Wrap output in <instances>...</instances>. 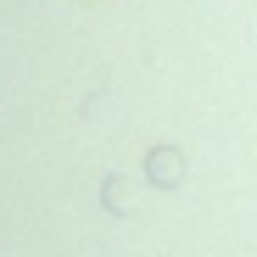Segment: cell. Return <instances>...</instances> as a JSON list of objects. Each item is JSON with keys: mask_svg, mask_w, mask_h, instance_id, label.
I'll use <instances>...</instances> for the list:
<instances>
[{"mask_svg": "<svg viewBox=\"0 0 257 257\" xmlns=\"http://www.w3.org/2000/svg\"><path fill=\"white\" fill-rule=\"evenodd\" d=\"M146 179L157 190H179L185 185V151L179 146H151L146 151Z\"/></svg>", "mask_w": 257, "mask_h": 257, "instance_id": "1", "label": "cell"}, {"mask_svg": "<svg viewBox=\"0 0 257 257\" xmlns=\"http://www.w3.org/2000/svg\"><path fill=\"white\" fill-rule=\"evenodd\" d=\"M101 201H106L112 212H135V201H140V190L128 185V179H106V185H101Z\"/></svg>", "mask_w": 257, "mask_h": 257, "instance_id": "2", "label": "cell"}]
</instances>
